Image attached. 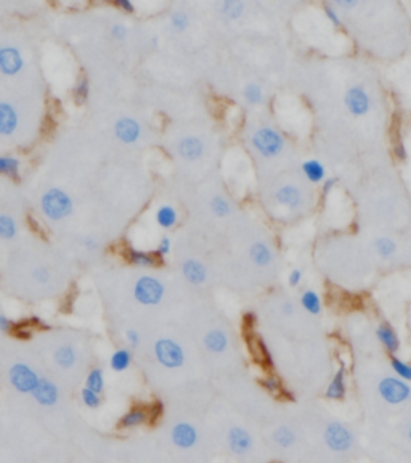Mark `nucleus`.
I'll return each instance as SVG.
<instances>
[{
  "mask_svg": "<svg viewBox=\"0 0 411 463\" xmlns=\"http://www.w3.org/2000/svg\"><path fill=\"white\" fill-rule=\"evenodd\" d=\"M73 200L61 189L47 190L41 198L42 213L52 221H61V219L68 217L73 213Z\"/></svg>",
  "mask_w": 411,
  "mask_h": 463,
  "instance_id": "obj_1",
  "label": "nucleus"
},
{
  "mask_svg": "<svg viewBox=\"0 0 411 463\" xmlns=\"http://www.w3.org/2000/svg\"><path fill=\"white\" fill-rule=\"evenodd\" d=\"M252 147L264 158H275L285 148V137L274 127H260L252 133Z\"/></svg>",
  "mask_w": 411,
  "mask_h": 463,
  "instance_id": "obj_2",
  "label": "nucleus"
},
{
  "mask_svg": "<svg viewBox=\"0 0 411 463\" xmlns=\"http://www.w3.org/2000/svg\"><path fill=\"white\" fill-rule=\"evenodd\" d=\"M377 393L387 404L399 405L411 399V386L397 376H384L377 385Z\"/></svg>",
  "mask_w": 411,
  "mask_h": 463,
  "instance_id": "obj_3",
  "label": "nucleus"
},
{
  "mask_svg": "<svg viewBox=\"0 0 411 463\" xmlns=\"http://www.w3.org/2000/svg\"><path fill=\"white\" fill-rule=\"evenodd\" d=\"M155 356L166 369H179L185 364V352L179 343L170 338H161L155 345Z\"/></svg>",
  "mask_w": 411,
  "mask_h": 463,
  "instance_id": "obj_4",
  "label": "nucleus"
},
{
  "mask_svg": "<svg viewBox=\"0 0 411 463\" xmlns=\"http://www.w3.org/2000/svg\"><path fill=\"white\" fill-rule=\"evenodd\" d=\"M324 442L329 451L336 453H346L353 447V434L346 424L339 422H331L324 428Z\"/></svg>",
  "mask_w": 411,
  "mask_h": 463,
  "instance_id": "obj_5",
  "label": "nucleus"
},
{
  "mask_svg": "<svg viewBox=\"0 0 411 463\" xmlns=\"http://www.w3.org/2000/svg\"><path fill=\"white\" fill-rule=\"evenodd\" d=\"M133 296L143 305H156L161 303L162 296H164V285L155 277L143 275L135 281Z\"/></svg>",
  "mask_w": 411,
  "mask_h": 463,
  "instance_id": "obj_6",
  "label": "nucleus"
},
{
  "mask_svg": "<svg viewBox=\"0 0 411 463\" xmlns=\"http://www.w3.org/2000/svg\"><path fill=\"white\" fill-rule=\"evenodd\" d=\"M8 376H10L13 388L23 394H31L36 388L37 381H39V376H37L36 372L30 365L23 364V362L13 364L10 372H8Z\"/></svg>",
  "mask_w": 411,
  "mask_h": 463,
  "instance_id": "obj_7",
  "label": "nucleus"
},
{
  "mask_svg": "<svg viewBox=\"0 0 411 463\" xmlns=\"http://www.w3.org/2000/svg\"><path fill=\"white\" fill-rule=\"evenodd\" d=\"M344 105H346L347 111L355 118H362L370 113L371 108V98L370 94L360 85H353V87L347 89L346 95H344Z\"/></svg>",
  "mask_w": 411,
  "mask_h": 463,
  "instance_id": "obj_8",
  "label": "nucleus"
},
{
  "mask_svg": "<svg viewBox=\"0 0 411 463\" xmlns=\"http://www.w3.org/2000/svg\"><path fill=\"white\" fill-rule=\"evenodd\" d=\"M170 439L172 442H174V446H177L179 449H191L196 446V442H198L199 434L198 429H196L191 423L180 422L172 427Z\"/></svg>",
  "mask_w": 411,
  "mask_h": 463,
  "instance_id": "obj_9",
  "label": "nucleus"
},
{
  "mask_svg": "<svg viewBox=\"0 0 411 463\" xmlns=\"http://www.w3.org/2000/svg\"><path fill=\"white\" fill-rule=\"evenodd\" d=\"M227 446L235 455H245L252 449L251 433L243 427H232L227 433Z\"/></svg>",
  "mask_w": 411,
  "mask_h": 463,
  "instance_id": "obj_10",
  "label": "nucleus"
},
{
  "mask_svg": "<svg viewBox=\"0 0 411 463\" xmlns=\"http://www.w3.org/2000/svg\"><path fill=\"white\" fill-rule=\"evenodd\" d=\"M25 66L21 52L15 47H0V73L5 76H16Z\"/></svg>",
  "mask_w": 411,
  "mask_h": 463,
  "instance_id": "obj_11",
  "label": "nucleus"
},
{
  "mask_svg": "<svg viewBox=\"0 0 411 463\" xmlns=\"http://www.w3.org/2000/svg\"><path fill=\"white\" fill-rule=\"evenodd\" d=\"M31 394L36 402L39 405H44V407H52V405H55L60 399L58 386H56L54 381L47 378H39L34 391H32Z\"/></svg>",
  "mask_w": 411,
  "mask_h": 463,
  "instance_id": "obj_12",
  "label": "nucleus"
},
{
  "mask_svg": "<svg viewBox=\"0 0 411 463\" xmlns=\"http://www.w3.org/2000/svg\"><path fill=\"white\" fill-rule=\"evenodd\" d=\"M347 393V367L346 364L339 365V369L336 374H334L331 383L328 385L326 391H324V396L329 400H342L346 398Z\"/></svg>",
  "mask_w": 411,
  "mask_h": 463,
  "instance_id": "obj_13",
  "label": "nucleus"
},
{
  "mask_svg": "<svg viewBox=\"0 0 411 463\" xmlns=\"http://www.w3.org/2000/svg\"><path fill=\"white\" fill-rule=\"evenodd\" d=\"M114 133L122 143H135L140 138L142 127L133 118H121L114 126Z\"/></svg>",
  "mask_w": 411,
  "mask_h": 463,
  "instance_id": "obj_14",
  "label": "nucleus"
},
{
  "mask_svg": "<svg viewBox=\"0 0 411 463\" xmlns=\"http://www.w3.org/2000/svg\"><path fill=\"white\" fill-rule=\"evenodd\" d=\"M275 202L281 204V206L296 209V208H300V204H302L304 202V197H302V192H300L296 185L286 184V185H281V187L275 192Z\"/></svg>",
  "mask_w": 411,
  "mask_h": 463,
  "instance_id": "obj_15",
  "label": "nucleus"
},
{
  "mask_svg": "<svg viewBox=\"0 0 411 463\" xmlns=\"http://www.w3.org/2000/svg\"><path fill=\"white\" fill-rule=\"evenodd\" d=\"M18 122L20 118L16 109L10 103L0 102V136H12L16 131Z\"/></svg>",
  "mask_w": 411,
  "mask_h": 463,
  "instance_id": "obj_16",
  "label": "nucleus"
},
{
  "mask_svg": "<svg viewBox=\"0 0 411 463\" xmlns=\"http://www.w3.org/2000/svg\"><path fill=\"white\" fill-rule=\"evenodd\" d=\"M148 420H150V412L145 407H132L131 410H127L126 413L119 418L118 427L121 429H132V428H138L142 424H146Z\"/></svg>",
  "mask_w": 411,
  "mask_h": 463,
  "instance_id": "obj_17",
  "label": "nucleus"
},
{
  "mask_svg": "<svg viewBox=\"0 0 411 463\" xmlns=\"http://www.w3.org/2000/svg\"><path fill=\"white\" fill-rule=\"evenodd\" d=\"M126 259L133 266L143 267V269H150V267H156L157 264H159L161 257H157L156 252H148V251L137 250V248L127 246Z\"/></svg>",
  "mask_w": 411,
  "mask_h": 463,
  "instance_id": "obj_18",
  "label": "nucleus"
},
{
  "mask_svg": "<svg viewBox=\"0 0 411 463\" xmlns=\"http://www.w3.org/2000/svg\"><path fill=\"white\" fill-rule=\"evenodd\" d=\"M181 274H184L185 280L191 285H203L208 280V270L196 259H186L181 264Z\"/></svg>",
  "mask_w": 411,
  "mask_h": 463,
  "instance_id": "obj_19",
  "label": "nucleus"
},
{
  "mask_svg": "<svg viewBox=\"0 0 411 463\" xmlns=\"http://www.w3.org/2000/svg\"><path fill=\"white\" fill-rule=\"evenodd\" d=\"M376 338L379 340V343L384 346L386 351H389L392 356L395 352H399L400 349V340L397 332L392 328L389 323H381L379 327L376 328Z\"/></svg>",
  "mask_w": 411,
  "mask_h": 463,
  "instance_id": "obj_20",
  "label": "nucleus"
},
{
  "mask_svg": "<svg viewBox=\"0 0 411 463\" xmlns=\"http://www.w3.org/2000/svg\"><path fill=\"white\" fill-rule=\"evenodd\" d=\"M203 151H204V145L198 137H185L179 142V155L181 156V158H185L188 161H195L203 155Z\"/></svg>",
  "mask_w": 411,
  "mask_h": 463,
  "instance_id": "obj_21",
  "label": "nucleus"
},
{
  "mask_svg": "<svg viewBox=\"0 0 411 463\" xmlns=\"http://www.w3.org/2000/svg\"><path fill=\"white\" fill-rule=\"evenodd\" d=\"M204 346L206 349L214 352V354H221V352H223L228 347L227 333L222 330L208 332L204 336Z\"/></svg>",
  "mask_w": 411,
  "mask_h": 463,
  "instance_id": "obj_22",
  "label": "nucleus"
},
{
  "mask_svg": "<svg viewBox=\"0 0 411 463\" xmlns=\"http://www.w3.org/2000/svg\"><path fill=\"white\" fill-rule=\"evenodd\" d=\"M300 169H302V173L309 182L312 184H320L326 179V169H324L323 163H320L318 160H307L300 166Z\"/></svg>",
  "mask_w": 411,
  "mask_h": 463,
  "instance_id": "obj_23",
  "label": "nucleus"
},
{
  "mask_svg": "<svg viewBox=\"0 0 411 463\" xmlns=\"http://www.w3.org/2000/svg\"><path fill=\"white\" fill-rule=\"evenodd\" d=\"M179 222V214H177L174 206H169V204H162V206L157 208L156 211V224L164 230H169V228H174Z\"/></svg>",
  "mask_w": 411,
  "mask_h": 463,
  "instance_id": "obj_24",
  "label": "nucleus"
},
{
  "mask_svg": "<svg viewBox=\"0 0 411 463\" xmlns=\"http://www.w3.org/2000/svg\"><path fill=\"white\" fill-rule=\"evenodd\" d=\"M249 256L251 261L259 267H265L271 262V250L262 241H256L254 245L249 248Z\"/></svg>",
  "mask_w": 411,
  "mask_h": 463,
  "instance_id": "obj_25",
  "label": "nucleus"
},
{
  "mask_svg": "<svg viewBox=\"0 0 411 463\" xmlns=\"http://www.w3.org/2000/svg\"><path fill=\"white\" fill-rule=\"evenodd\" d=\"M300 305H302L305 312L312 314V316H318L323 308L322 298H320V294L313 290L304 291L302 296H300Z\"/></svg>",
  "mask_w": 411,
  "mask_h": 463,
  "instance_id": "obj_26",
  "label": "nucleus"
},
{
  "mask_svg": "<svg viewBox=\"0 0 411 463\" xmlns=\"http://www.w3.org/2000/svg\"><path fill=\"white\" fill-rule=\"evenodd\" d=\"M20 160L15 156L0 155V174L7 175L13 180H20Z\"/></svg>",
  "mask_w": 411,
  "mask_h": 463,
  "instance_id": "obj_27",
  "label": "nucleus"
},
{
  "mask_svg": "<svg viewBox=\"0 0 411 463\" xmlns=\"http://www.w3.org/2000/svg\"><path fill=\"white\" fill-rule=\"evenodd\" d=\"M246 3L241 0H225V2L219 3V12L228 20H238L243 13H245Z\"/></svg>",
  "mask_w": 411,
  "mask_h": 463,
  "instance_id": "obj_28",
  "label": "nucleus"
},
{
  "mask_svg": "<svg viewBox=\"0 0 411 463\" xmlns=\"http://www.w3.org/2000/svg\"><path fill=\"white\" fill-rule=\"evenodd\" d=\"M132 364V352L129 349H116L109 359V367L114 372H126Z\"/></svg>",
  "mask_w": 411,
  "mask_h": 463,
  "instance_id": "obj_29",
  "label": "nucleus"
},
{
  "mask_svg": "<svg viewBox=\"0 0 411 463\" xmlns=\"http://www.w3.org/2000/svg\"><path fill=\"white\" fill-rule=\"evenodd\" d=\"M54 359L56 362V365H60L61 369H71L76 364V351L73 346L69 345H63L60 346L58 349L55 351Z\"/></svg>",
  "mask_w": 411,
  "mask_h": 463,
  "instance_id": "obj_30",
  "label": "nucleus"
},
{
  "mask_svg": "<svg viewBox=\"0 0 411 463\" xmlns=\"http://www.w3.org/2000/svg\"><path fill=\"white\" fill-rule=\"evenodd\" d=\"M274 441L280 449H289V447L294 446L296 434L289 427H286V424H281V427L275 429Z\"/></svg>",
  "mask_w": 411,
  "mask_h": 463,
  "instance_id": "obj_31",
  "label": "nucleus"
},
{
  "mask_svg": "<svg viewBox=\"0 0 411 463\" xmlns=\"http://www.w3.org/2000/svg\"><path fill=\"white\" fill-rule=\"evenodd\" d=\"M85 388L93 391V393L102 394L104 389V374L102 369H92L85 378Z\"/></svg>",
  "mask_w": 411,
  "mask_h": 463,
  "instance_id": "obj_32",
  "label": "nucleus"
},
{
  "mask_svg": "<svg viewBox=\"0 0 411 463\" xmlns=\"http://www.w3.org/2000/svg\"><path fill=\"white\" fill-rule=\"evenodd\" d=\"M390 369L394 370V374L397 378L406 381V383H410L411 381V365L408 362H405L403 359H400V357L397 356H390Z\"/></svg>",
  "mask_w": 411,
  "mask_h": 463,
  "instance_id": "obj_33",
  "label": "nucleus"
},
{
  "mask_svg": "<svg viewBox=\"0 0 411 463\" xmlns=\"http://www.w3.org/2000/svg\"><path fill=\"white\" fill-rule=\"evenodd\" d=\"M375 250L377 252V256L382 257V259H389L394 255L397 250L395 241L389 237H381L375 241Z\"/></svg>",
  "mask_w": 411,
  "mask_h": 463,
  "instance_id": "obj_34",
  "label": "nucleus"
},
{
  "mask_svg": "<svg viewBox=\"0 0 411 463\" xmlns=\"http://www.w3.org/2000/svg\"><path fill=\"white\" fill-rule=\"evenodd\" d=\"M18 227L15 219L7 214H0V238L3 240H12L16 235Z\"/></svg>",
  "mask_w": 411,
  "mask_h": 463,
  "instance_id": "obj_35",
  "label": "nucleus"
},
{
  "mask_svg": "<svg viewBox=\"0 0 411 463\" xmlns=\"http://www.w3.org/2000/svg\"><path fill=\"white\" fill-rule=\"evenodd\" d=\"M90 95V84H89V79L85 78V76H80L78 79V83H76L74 89H73V97H74V102L78 105H84L87 102Z\"/></svg>",
  "mask_w": 411,
  "mask_h": 463,
  "instance_id": "obj_36",
  "label": "nucleus"
},
{
  "mask_svg": "<svg viewBox=\"0 0 411 463\" xmlns=\"http://www.w3.org/2000/svg\"><path fill=\"white\" fill-rule=\"evenodd\" d=\"M243 95H245V100L251 105H260L262 100H264V90L259 84L251 83L247 84L245 90H243Z\"/></svg>",
  "mask_w": 411,
  "mask_h": 463,
  "instance_id": "obj_37",
  "label": "nucleus"
},
{
  "mask_svg": "<svg viewBox=\"0 0 411 463\" xmlns=\"http://www.w3.org/2000/svg\"><path fill=\"white\" fill-rule=\"evenodd\" d=\"M211 209H212L214 216L222 219V217H227L228 214H230L232 206H230V203H228L227 198L221 197V195H216V197L211 200Z\"/></svg>",
  "mask_w": 411,
  "mask_h": 463,
  "instance_id": "obj_38",
  "label": "nucleus"
},
{
  "mask_svg": "<svg viewBox=\"0 0 411 463\" xmlns=\"http://www.w3.org/2000/svg\"><path fill=\"white\" fill-rule=\"evenodd\" d=\"M80 399H82L85 407L89 409H98L100 405H102V396L93 393V391H90L87 388L80 391Z\"/></svg>",
  "mask_w": 411,
  "mask_h": 463,
  "instance_id": "obj_39",
  "label": "nucleus"
},
{
  "mask_svg": "<svg viewBox=\"0 0 411 463\" xmlns=\"http://www.w3.org/2000/svg\"><path fill=\"white\" fill-rule=\"evenodd\" d=\"M190 25V17L186 15L185 12H174L170 15V26L174 28L175 31H185Z\"/></svg>",
  "mask_w": 411,
  "mask_h": 463,
  "instance_id": "obj_40",
  "label": "nucleus"
},
{
  "mask_svg": "<svg viewBox=\"0 0 411 463\" xmlns=\"http://www.w3.org/2000/svg\"><path fill=\"white\" fill-rule=\"evenodd\" d=\"M324 15H326V18L329 20V23H331L333 26H342V20H341V15H339V12H337V8L331 6V3H326V6H324Z\"/></svg>",
  "mask_w": 411,
  "mask_h": 463,
  "instance_id": "obj_41",
  "label": "nucleus"
},
{
  "mask_svg": "<svg viewBox=\"0 0 411 463\" xmlns=\"http://www.w3.org/2000/svg\"><path fill=\"white\" fill-rule=\"evenodd\" d=\"M170 250H172V241H170V238H169V237H162L161 240H159V243H157V248H156V255H157V257H161V259H162V257L169 255Z\"/></svg>",
  "mask_w": 411,
  "mask_h": 463,
  "instance_id": "obj_42",
  "label": "nucleus"
},
{
  "mask_svg": "<svg viewBox=\"0 0 411 463\" xmlns=\"http://www.w3.org/2000/svg\"><path fill=\"white\" fill-rule=\"evenodd\" d=\"M32 279H34L37 283H49L50 280V272L45 269V267H37V269L32 272Z\"/></svg>",
  "mask_w": 411,
  "mask_h": 463,
  "instance_id": "obj_43",
  "label": "nucleus"
},
{
  "mask_svg": "<svg viewBox=\"0 0 411 463\" xmlns=\"http://www.w3.org/2000/svg\"><path fill=\"white\" fill-rule=\"evenodd\" d=\"M262 385H264V388L269 391L270 394L276 396L280 393V383H278V380L274 378V376H270V378H265L264 381H262Z\"/></svg>",
  "mask_w": 411,
  "mask_h": 463,
  "instance_id": "obj_44",
  "label": "nucleus"
},
{
  "mask_svg": "<svg viewBox=\"0 0 411 463\" xmlns=\"http://www.w3.org/2000/svg\"><path fill=\"white\" fill-rule=\"evenodd\" d=\"M0 332L2 333L15 332V322H13L10 317L0 316Z\"/></svg>",
  "mask_w": 411,
  "mask_h": 463,
  "instance_id": "obj_45",
  "label": "nucleus"
},
{
  "mask_svg": "<svg viewBox=\"0 0 411 463\" xmlns=\"http://www.w3.org/2000/svg\"><path fill=\"white\" fill-rule=\"evenodd\" d=\"M302 270L300 269H293L289 272V275H288V283L293 286V288H296V286H299L300 285V281H302Z\"/></svg>",
  "mask_w": 411,
  "mask_h": 463,
  "instance_id": "obj_46",
  "label": "nucleus"
},
{
  "mask_svg": "<svg viewBox=\"0 0 411 463\" xmlns=\"http://www.w3.org/2000/svg\"><path fill=\"white\" fill-rule=\"evenodd\" d=\"M127 28L124 26V25H114L111 28V36L114 37V39H118V41H124L127 37Z\"/></svg>",
  "mask_w": 411,
  "mask_h": 463,
  "instance_id": "obj_47",
  "label": "nucleus"
},
{
  "mask_svg": "<svg viewBox=\"0 0 411 463\" xmlns=\"http://www.w3.org/2000/svg\"><path fill=\"white\" fill-rule=\"evenodd\" d=\"M114 7L119 8V10H122L124 13L135 12V6H133L131 0H116V2H114Z\"/></svg>",
  "mask_w": 411,
  "mask_h": 463,
  "instance_id": "obj_48",
  "label": "nucleus"
},
{
  "mask_svg": "<svg viewBox=\"0 0 411 463\" xmlns=\"http://www.w3.org/2000/svg\"><path fill=\"white\" fill-rule=\"evenodd\" d=\"M126 341L129 343V346L131 347H137L140 345V335H138V332L135 330H127L126 332Z\"/></svg>",
  "mask_w": 411,
  "mask_h": 463,
  "instance_id": "obj_49",
  "label": "nucleus"
},
{
  "mask_svg": "<svg viewBox=\"0 0 411 463\" xmlns=\"http://www.w3.org/2000/svg\"><path fill=\"white\" fill-rule=\"evenodd\" d=\"M334 185H336V179L334 177H328L323 180V185H322V195L323 197H328L329 193H331V190L334 189Z\"/></svg>",
  "mask_w": 411,
  "mask_h": 463,
  "instance_id": "obj_50",
  "label": "nucleus"
},
{
  "mask_svg": "<svg viewBox=\"0 0 411 463\" xmlns=\"http://www.w3.org/2000/svg\"><path fill=\"white\" fill-rule=\"evenodd\" d=\"M334 7L344 8V10H351V8L358 7V2L357 0H337V2L334 3Z\"/></svg>",
  "mask_w": 411,
  "mask_h": 463,
  "instance_id": "obj_51",
  "label": "nucleus"
},
{
  "mask_svg": "<svg viewBox=\"0 0 411 463\" xmlns=\"http://www.w3.org/2000/svg\"><path fill=\"white\" fill-rule=\"evenodd\" d=\"M394 153H395L397 160H399V161H405L406 156H408V153H406V148H405L403 143H399V145H395Z\"/></svg>",
  "mask_w": 411,
  "mask_h": 463,
  "instance_id": "obj_52",
  "label": "nucleus"
},
{
  "mask_svg": "<svg viewBox=\"0 0 411 463\" xmlns=\"http://www.w3.org/2000/svg\"><path fill=\"white\" fill-rule=\"evenodd\" d=\"M85 246H87L89 250H95V248H98L97 241L92 240V238H85Z\"/></svg>",
  "mask_w": 411,
  "mask_h": 463,
  "instance_id": "obj_53",
  "label": "nucleus"
},
{
  "mask_svg": "<svg viewBox=\"0 0 411 463\" xmlns=\"http://www.w3.org/2000/svg\"><path fill=\"white\" fill-rule=\"evenodd\" d=\"M283 308H285V312H286V314H293V312H294V305L291 304V303H286V304L283 305Z\"/></svg>",
  "mask_w": 411,
  "mask_h": 463,
  "instance_id": "obj_54",
  "label": "nucleus"
},
{
  "mask_svg": "<svg viewBox=\"0 0 411 463\" xmlns=\"http://www.w3.org/2000/svg\"><path fill=\"white\" fill-rule=\"evenodd\" d=\"M408 439H410V441H411V427L408 428Z\"/></svg>",
  "mask_w": 411,
  "mask_h": 463,
  "instance_id": "obj_55",
  "label": "nucleus"
}]
</instances>
